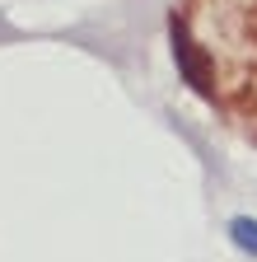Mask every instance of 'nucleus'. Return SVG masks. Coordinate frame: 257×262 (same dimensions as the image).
<instances>
[{"mask_svg": "<svg viewBox=\"0 0 257 262\" xmlns=\"http://www.w3.org/2000/svg\"><path fill=\"white\" fill-rule=\"evenodd\" d=\"M169 38H173V61H178L182 80L197 89L201 98H215V84L206 80V52L197 47V38H192V28H187V19H182V14H173V19H169Z\"/></svg>", "mask_w": 257, "mask_h": 262, "instance_id": "nucleus-1", "label": "nucleus"}, {"mask_svg": "<svg viewBox=\"0 0 257 262\" xmlns=\"http://www.w3.org/2000/svg\"><path fill=\"white\" fill-rule=\"evenodd\" d=\"M229 239H234L243 253L257 257V220H252V215H234V220H229Z\"/></svg>", "mask_w": 257, "mask_h": 262, "instance_id": "nucleus-2", "label": "nucleus"}]
</instances>
